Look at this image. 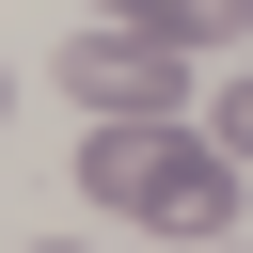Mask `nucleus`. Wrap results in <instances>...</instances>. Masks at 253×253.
Segmentation results:
<instances>
[{"label": "nucleus", "mask_w": 253, "mask_h": 253, "mask_svg": "<svg viewBox=\"0 0 253 253\" xmlns=\"http://www.w3.org/2000/svg\"><path fill=\"white\" fill-rule=\"evenodd\" d=\"M79 190H95V206H126L142 237H174V253L237 221V158H221V142H174V126H126V111H95Z\"/></svg>", "instance_id": "nucleus-1"}, {"label": "nucleus", "mask_w": 253, "mask_h": 253, "mask_svg": "<svg viewBox=\"0 0 253 253\" xmlns=\"http://www.w3.org/2000/svg\"><path fill=\"white\" fill-rule=\"evenodd\" d=\"M63 95H79V111H126V126H174V111H190V47L95 16V32H63Z\"/></svg>", "instance_id": "nucleus-2"}, {"label": "nucleus", "mask_w": 253, "mask_h": 253, "mask_svg": "<svg viewBox=\"0 0 253 253\" xmlns=\"http://www.w3.org/2000/svg\"><path fill=\"white\" fill-rule=\"evenodd\" d=\"M95 16H126V32H174V47H221V32H253V0H95Z\"/></svg>", "instance_id": "nucleus-3"}, {"label": "nucleus", "mask_w": 253, "mask_h": 253, "mask_svg": "<svg viewBox=\"0 0 253 253\" xmlns=\"http://www.w3.org/2000/svg\"><path fill=\"white\" fill-rule=\"evenodd\" d=\"M206 142H221V158H237V174H253V79H237V95H221V111H206Z\"/></svg>", "instance_id": "nucleus-4"}, {"label": "nucleus", "mask_w": 253, "mask_h": 253, "mask_svg": "<svg viewBox=\"0 0 253 253\" xmlns=\"http://www.w3.org/2000/svg\"><path fill=\"white\" fill-rule=\"evenodd\" d=\"M32 253H63V237H32Z\"/></svg>", "instance_id": "nucleus-5"}, {"label": "nucleus", "mask_w": 253, "mask_h": 253, "mask_svg": "<svg viewBox=\"0 0 253 253\" xmlns=\"http://www.w3.org/2000/svg\"><path fill=\"white\" fill-rule=\"evenodd\" d=\"M190 253H221V237H190Z\"/></svg>", "instance_id": "nucleus-6"}]
</instances>
